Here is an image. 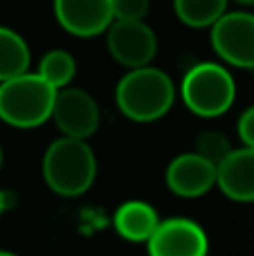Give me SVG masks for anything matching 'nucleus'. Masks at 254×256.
<instances>
[{
    "label": "nucleus",
    "instance_id": "f257e3e1",
    "mask_svg": "<svg viewBox=\"0 0 254 256\" xmlns=\"http://www.w3.org/2000/svg\"><path fill=\"white\" fill-rule=\"evenodd\" d=\"M115 99L124 117L148 124L171 110L176 102V86L160 68H133L120 79Z\"/></svg>",
    "mask_w": 254,
    "mask_h": 256
},
{
    "label": "nucleus",
    "instance_id": "f03ea898",
    "mask_svg": "<svg viewBox=\"0 0 254 256\" xmlns=\"http://www.w3.org/2000/svg\"><path fill=\"white\" fill-rule=\"evenodd\" d=\"M43 178L58 196L74 198L86 194L97 178V158L88 140L66 135L54 140L43 155Z\"/></svg>",
    "mask_w": 254,
    "mask_h": 256
},
{
    "label": "nucleus",
    "instance_id": "7ed1b4c3",
    "mask_svg": "<svg viewBox=\"0 0 254 256\" xmlns=\"http://www.w3.org/2000/svg\"><path fill=\"white\" fill-rule=\"evenodd\" d=\"M56 90L38 72H25L0 84V120L14 128H36L52 117Z\"/></svg>",
    "mask_w": 254,
    "mask_h": 256
},
{
    "label": "nucleus",
    "instance_id": "20e7f679",
    "mask_svg": "<svg viewBox=\"0 0 254 256\" xmlns=\"http://www.w3.org/2000/svg\"><path fill=\"white\" fill-rule=\"evenodd\" d=\"M182 102L198 117H220L232 108L236 99V84L232 72L220 63H198L184 74Z\"/></svg>",
    "mask_w": 254,
    "mask_h": 256
},
{
    "label": "nucleus",
    "instance_id": "39448f33",
    "mask_svg": "<svg viewBox=\"0 0 254 256\" xmlns=\"http://www.w3.org/2000/svg\"><path fill=\"white\" fill-rule=\"evenodd\" d=\"M210 40L228 66L254 70V14L225 12L210 27Z\"/></svg>",
    "mask_w": 254,
    "mask_h": 256
},
{
    "label": "nucleus",
    "instance_id": "423d86ee",
    "mask_svg": "<svg viewBox=\"0 0 254 256\" xmlns=\"http://www.w3.org/2000/svg\"><path fill=\"white\" fill-rule=\"evenodd\" d=\"M106 45L110 56L128 70L151 66L158 52V38L146 20H112L106 30Z\"/></svg>",
    "mask_w": 254,
    "mask_h": 256
},
{
    "label": "nucleus",
    "instance_id": "0eeeda50",
    "mask_svg": "<svg viewBox=\"0 0 254 256\" xmlns=\"http://www.w3.org/2000/svg\"><path fill=\"white\" fill-rule=\"evenodd\" d=\"M50 120L66 137L88 140L99 128V106L90 92L68 86L56 90Z\"/></svg>",
    "mask_w": 254,
    "mask_h": 256
},
{
    "label": "nucleus",
    "instance_id": "6e6552de",
    "mask_svg": "<svg viewBox=\"0 0 254 256\" xmlns=\"http://www.w3.org/2000/svg\"><path fill=\"white\" fill-rule=\"evenodd\" d=\"M148 256H207L210 240L198 222L189 218H166L146 240Z\"/></svg>",
    "mask_w": 254,
    "mask_h": 256
},
{
    "label": "nucleus",
    "instance_id": "1a4fd4ad",
    "mask_svg": "<svg viewBox=\"0 0 254 256\" xmlns=\"http://www.w3.org/2000/svg\"><path fill=\"white\" fill-rule=\"evenodd\" d=\"M56 22L72 36L106 34L112 22V0H54Z\"/></svg>",
    "mask_w": 254,
    "mask_h": 256
},
{
    "label": "nucleus",
    "instance_id": "9d476101",
    "mask_svg": "<svg viewBox=\"0 0 254 256\" xmlns=\"http://www.w3.org/2000/svg\"><path fill=\"white\" fill-rule=\"evenodd\" d=\"M166 186L180 198H198L216 186V164L202 155L182 153L166 166Z\"/></svg>",
    "mask_w": 254,
    "mask_h": 256
},
{
    "label": "nucleus",
    "instance_id": "9b49d317",
    "mask_svg": "<svg viewBox=\"0 0 254 256\" xmlns=\"http://www.w3.org/2000/svg\"><path fill=\"white\" fill-rule=\"evenodd\" d=\"M216 186L236 202H254V148L241 146L216 166Z\"/></svg>",
    "mask_w": 254,
    "mask_h": 256
},
{
    "label": "nucleus",
    "instance_id": "f8f14e48",
    "mask_svg": "<svg viewBox=\"0 0 254 256\" xmlns=\"http://www.w3.org/2000/svg\"><path fill=\"white\" fill-rule=\"evenodd\" d=\"M160 225V216L153 209V204L144 200H128L120 204L115 212V230L124 240L130 243H146L153 232Z\"/></svg>",
    "mask_w": 254,
    "mask_h": 256
},
{
    "label": "nucleus",
    "instance_id": "ddd939ff",
    "mask_svg": "<svg viewBox=\"0 0 254 256\" xmlns=\"http://www.w3.org/2000/svg\"><path fill=\"white\" fill-rule=\"evenodd\" d=\"M32 52L18 32L0 25V84L30 72Z\"/></svg>",
    "mask_w": 254,
    "mask_h": 256
},
{
    "label": "nucleus",
    "instance_id": "4468645a",
    "mask_svg": "<svg viewBox=\"0 0 254 256\" xmlns=\"http://www.w3.org/2000/svg\"><path fill=\"white\" fill-rule=\"evenodd\" d=\"M228 0H174V12L187 27H212L225 14Z\"/></svg>",
    "mask_w": 254,
    "mask_h": 256
},
{
    "label": "nucleus",
    "instance_id": "2eb2a0df",
    "mask_svg": "<svg viewBox=\"0 0 254 256\" xmlns=\"http://www.w3.org/2000/svg\"><path fill=\"white\" fill-rule=\"evenodd\" d=\"M76 74V61L66 50H50L38 63V76L45 79L54 90L68 88Z\"/></svg>",
    "mask_w": 254,
    "mask_h": 256
},
{
    "label": "nucleus",
    "instance_id": "dca6fc26",
    "mask_svg": "<svg viewBox=\"0 0 254 256\" xmlns=\"http://www.w3.org/2000/svg\"><path fill=\"white\" fill-rule=\"evenodd\" d=\"M230 150H232V144L220 130H205L196 140V153L202 155L205 160H210L216 166L228 158Z\"/></svg>",
    "mask_w": 254,
    "mask_h": 256
},
{
    "label": "nucleus",
    "instance_id": "f3484780",
    "mask_svg": "<svg viewBox=\"0 0 254 256\" xmlns=\"http://www.w3.org/2000/svg\"><path fill=\"white\" fill-rule=\"evenodd\" d=\"M148 9V0H112V20H144Z\"/></svg>",
    "mask_w": 254,
    "mask_h": 256
},
{
    "label": "nucleus",
    "instance_id": "a211bd4d",
    "mask_svg": "<svg viewBox=\"0 0 254 256\" xmlns=\"http://www.w3.org/2000/svg\"><path fill=\"white\" fill-rule=\"evenodd\" d=\"M236 132H238V137H241L243 146L254 148V106H250L248 110H243V115L238 117Z\"/></svg>",
    "mask_w": 254,
    "mask_h": 256
},
{
    "label": "nucleus",
    "instance_id": "6ab92c4d",
    "mask_svg": "<svg viewBox=\"0 0 254 256\" xmlns=\"http://www.w3.org/2000/svg\"><path fill=\"white\" fill-rule=\"evenodd\" d=\"M4 209H7V196H4V191H0V216L4 214Z\"/></svg>",
    "mask_w": 254,
    "mask_h": 256
},
{
    "label": "nucleus",
    "instance_id": "aec40b11",
    "mask_svg": "<svg viewBox=\"0 0 254 256\" xmlns=\"http://www.w3.org/2000/svg\"><path fill=\"white\" fill-rule=\"evenodd\" d=\"M234 2H238V4H254V0H234Z\"/></svg>",
    "mask_w": 254,
    "mask_h": 256
},
{
    "label": "nucleus",
    "instance_id": "412c9836",
    "mask_svg": "<svg viewBox=\"0 0 254 256\" xmlns=\"http://www.w3.org/2000/svg\"><path fill=\"white\" fill-rule=\"evenodd\" d=\"M0 256H18V254H14V252H4V250H0Z\"/></svg>",
    "mask_w": 254,
    "mask_h": 256
},
{
    "label": "nucleus",
    "instance_id": "4be33fe9",
    "mask_svg": "<svg viewBox=\"0 0 254 256\" xmlns=\"http://www.w3.org/2000/svg\"><path fill=\"white\" fill-rule=\"evenodd\" d=\"M2 162H4V155H2V146H0V168H2Z\"/></svg>",
    "mask_w": 254,
    "mask_h": 256
}]
</instances>
